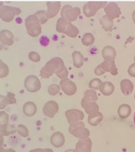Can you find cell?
<instances>
[{"label":"cell","mask_w":135,"mask_h":152,"mask_svg":"<svg viewBox=\"0 0 135 152\" xmlns=\"http://www.w3.org/2000/svg\"><path fill=\"white\" fill-rule=\"evenodd\" d=\"M131 113V108L128 104H122L118 108V115L123 119H126L130 116Z\"/></svg>","instance_id":"obj_26"},{"label":"cell","mask_w":135,"mask_h":152,"mask_svg":"<svg viewBox=\"0 0 135 152\" xmlns=\"http://www.w3.org/2000/svg\"><path fill=\"white\" fill-rule=\"evenodd\" d=\"M65 116L70 126L83 121L84 118L83 112L77 109H71L66 111L65 112Z\"/></svg>","instance_id":"obj_8"},{"label":"cell","mask_w":135,"mask_h":152,"mask_svg":"<svg viewBox=\"0 0 135 152\" xmlns=\"http://www.w3.org/2000/svg\"><path fill=\"white\" fill-rule=\"evenodd\" d=\"M17 131L16 129H12L10 128L9 124L4 125L0 126V134H1L3 136H8L12 134H15Z\"/></svg>","instance_id":"obj_30"},{"label":"cell","mask_w":135,"mask_h":152,"mask_svg":"<svg viewBox=\"0 0 135 152\" xmlns=\"http://www.w3.org/2000/svg\"><path fill=\"white\" fill-rule=\"evenodd\" d=\"M68 131L70 134L80 139H86L90 136V131L85 127L84 124L80 121L70 126Z\"/></svg>","instance_id":"obj_3"},{"label":"cell","mask_w":135,"mask_h":152,"mask_svg":"<svg viewBox=\"0 0 135 152\" xmlns=\"http://www.w3.org/2000/svg\"><path fill=\"white\" fill-rule=\"evenodd\" d=\"M68 22V21L66 20L65 19H63L62 18L58 19V20L57 21V23H56V31L58 32L63 33L66 28Z\"/></svg>","instance_id":"obj_32"},{"label":"cell","mask_w":135,"mask_h":152,"mask_svg":"<svg viewBox=\"0 0 135 152\" xmlns=\"http://www.w3.org/2000/svg\"><path fill=\"white\" fill-rule=\"evenodd\" d=\"M7 97L8 98L9 104H12L16 103V99L15 98V94H12V93H7Z\"/></svg>","instance_id":"obj_42"},{"label":"cell","mask_w":135,"mask_h":152,"mask_svg":"<svg viewBox=\"0 0 135 152\" xmlns=\"http://www.w3.org/2000/svg\"><path fill=\"white\" fill-rule=\"evenodd\" d=\"M102 55L104 60L115 59L116 57V51L113 47L107 46L104 47L102 49Z\"/></svg>","instance_id":"obj_23"},{"label":"cell","mask_w":135,"mask_h":152,"mask_svg":"<svg viewBox=\"0 0 135 152\" xmlns=\"http://www.w3.org/2000/svg\"><path fill=\"white\" fill-rule=\"evenodd\" d=\"M81 14V10L78 7L73 8L70 5H65L61 10L62 18L70 22L75 21Z\"/></svg>","instance_id":"obj_4"},{"label":"cell","mask_w":135,"mask_h":152,"mask_svg":"<svg viewBox=\"0 0 135 152\" xmlns=\"http://www.w3.org/2000/svg\"><path fill=\"white\" fill-rule=\"evenodd\" d=\"M63 33L71 38H75L79 34V30L71 22H68Z\"/></svg>","instance_id":"obj_25"},{"label":"cell","mask_w":135,"mask_h":152,"mask_svg":"<svg viewBox=\"0 0 135 152\" xmlns=\"http://www.w3.org/2000/svg\"><path fill=\"white\" fill-rule=\"evenodd\" d=\"M98 99L97 93L93 89L87 90L84 93V96L81 100V106L89 101L96 102Z\"/></svg>","instance_id":"obj_24"},{"label":"cell","mask_w":135,"mask_h":152,"mask_svg":"<svg viewBox=\"0 0 135 152\" xmlns=\"http://www.w3.org/2000/svg\"><path fill=\"white\" fill-rule=\"evenodd\" d=\"M107 4V1H89L83 6V13L87 18L94 16L97 10L104 8Z\"/></svg>","instance_id":"obj_5"},{"label":"cell","mask_w":135,"mask_h":152,"mask_svg":"<svg viewBox=\"0 0 135 152\" xmlns=\"http://www.w3.org/2000/svg\"><path fill=\"white\" fill-rule=\"evenodd\" d=\"M92 141L90 138L80 139L76 144L75 150L77 152H91Z\"/></svg>","instance_id":"obj_14"},{"label":"cell","mask_w":135,"mask_h":152,"mask_svg":"<svg viewBox=\"0 0 135 152\" xmlns=\"http://www.w3.org/2000/svg\"><path fill=\"white\" fill-rule=\"evenodd\" d=\"M29 58L30 61L34 62H38L41 59V57H40V55L36 52H30L29 53Z\"/></svg>","instance_id":"obj_39"},{"label":"cell","mask_w":135,"mask_h":152,"mask_svg":"<svg viewBox=\"0 0 135 152\" xmlns=\"http://www.w3.org/2000/svg\"><path fill=\"white\" fill-rule=\"evenodd\" d=\"M59 110L58 104L54 101H48L45 104L43 108V112L44 115L50 118H53Z\"/></svg>","instance_id":"obj_11"},{"label":"cell","mask_w":135,"mask_h":152,"mask_svg":"<svg viewBox=\"0 0 135 152\" xmlns=\"http://www.w3.org/2000/svg\"><path fill=\"white\" fill-rule=\"evenodd\" d=\"M102 81H101L99 79L97 78H95L92 79L89 85V86L90 89H95V90H97L99 89V88L100 86V85L102 84Z\"/></svg>","instance_id":"obj_37"},{"label":"cell","mask_w":135,"mask_h":152,"mask_svg":"<svg viewBox=\"0 0 135 152\" xmlns=\"http://www.w3.org/2000/svg\"><path fill=\"white\" fill-rule=\"evenodd\" d=\"M103 119L104 116L102 114L98 111L94 114H93V115H89L87 122L90 125L96 126L103 121Z\"/></svg>","instance_id":"obj_22"},{"label":"cell","mask_w":135,"mask_h":152,"mask_svg":"<svg viewBox=\"0 0 135 152\" xmlns=\"http://www.w3.org/2000/svg\"><path fill=\"white\" fill-rule=\"evenodd\" d=\"M132 18H133V20L134 23H135V10H134V12H133V14H132Z\"/></svg>","instance_id":"obj_48"},{"label":"cell","mask_w":135,"mask_h":152,"mask_svg":"<svg viewBox=\"0 0 135 152\" xmlns=\"http://www.w3.org/2000/svg\"><path fill=\"white\" fill-rule=\"evenodd\" d=\"M16 131L18 134L23 137H27L29 135V131L28 128L22 124H20L17 126Z\"/></svg>","instance_id":"obj_34"},{"label":"cell","mask_w":135,"mask_h":152,"mask_svg":"<svg viewBox=\"0 0 135 152\" xmlns=\"http://www.w3.org/2000/svg\"><path fill=\"white\" fill-rule=\"evenodd\" d=\"M2 152H16V151L13 148H7V149H4Z\"/></svg>","instance_id":"obj_46"},{"label":"cell","mask_w":135,"mask_h":152,"mask_svg":"<svg viewBox=\"0 0 135 152\" xmlns=\"http://www.w3.org/2000/svg\"><path fill=\"white\" fill-rule=\"evenodd\" d=\"M47 6L48 9L46 16L48 19L54 18L58 14L61 8V3L60 1H48Z\"/></svg>","instance_id":"obj_12"},{"label":"cell","mask_w":135,"mask_h":152,"mask_svg":"<svg viewBox=\"0 0 135 152\" xmlns=\"http://www.w3.org/2000/svg\"><path fill=\"white\" fill-rule=\"evenodd\" d=\"M65 139L63 134L60 132L53 133L50 138L51 144L56 148H59L65 144Z\"/></svg>","instance_id":"obj_16"},{"label":"cell","mask_w":135,"mask_h":152,"mask_svg":"<svg viewBox=\"0 0 135 152\" xmlns=\"http://www.w3.org/2000/svg\"><path fill=\"white\" fill-rule=\"evenodd\" d=\"M3 6V2H0V6Z\"/></svg>","instance_id":"obj_50"},{"label":"cell","mask_w":135,"mask_h":152,"mask_svg":"<svg viewBox=\"0 0 135 152\" xmlns=\"http://www.w3.org/2000/svg\"><path fill=\"white\" fill-rule=\"evenodd\" d=\"M94 72V74L97 75H103L105 73V72L104 71L103 69H102V67H101L100 64L96 67Z\"/></svg>","instance_id":"obj_43"},{"label":"cell","mask_w":135,"mask_h":152,"mask_svg":"<svg viewBox=\"0 0 135 152\" xmlns=\"http://www.w3.org/2000/svg\"><path fill=\"white\" fill-rule=\"evenodd\" d=\"M50 40L49 38L46 36H42L40 39V43L43 46H47L49 44Z\"/></svg>","instance_id":"obj_40"},{"label":"cell","mask_w":135,"mask_h":152,"mask_svg":"<svg viewBox=\"0 0 135 152\" xmlns=\"http://www.w3.org/2000/svg\"><path fill=\"white\" fill-rule=\"evenodd\" d=\"M133 119H134V125H135V113H134V115Z\"/></svg>","instance_id":"obj_51"},{"label":"cell","mask_w":135,"mask_h":152,"mask_svg":"<svg viewBox=\"0 0 135 152\" xmlns=\"http://www.w3.org/2000/svg\"><path fill=\"white\" fill-rule=\"evenodd\" d=\"M99 89L104 96H110L114 91L115 88L114 85L110 82H105L102 83L99 88Z\"/></svg>","instance_id":"obj_18"},{"label":"cell","mask_w":135,"mask_h":152,"mask_svg":"<svg viewBox=\"0 0 135 152\" xmlns=\"http://www.w3.org/2000/svg\"><path fill=\"white\" fill-rule=\"evenodd\" d=\"M104 10L106 15L112 19L119 18L121 14L120 8L114 2H111L107 4L104 7Z\"/></svg>","instance_id":"obj_10"},{"label":"cell","mask_w":135,"mask_h":152,"mask_svg":"<svg viewBox=\"0 0 135 152\" xmlns=\"http://www.w3.org/2000/svg\"><path fill=\"white\" fill-rule=\"evenodd\" d=\"M128 73L132 77H135V62L132 64L128 69Z\"/></svg>","instance_id":"obj_41"},{"label":"cell","mask_w":135,"mask_h":152,"mask_svg":"<svg viewBox=\"0 0 135 152\" xmlns=\"http://www.w3.org/2000/svg\"><path fill=\"white\" fill-rule=\"evenodd\" d=\"M60 86L63 92L68 96H72L77 92L75 83L68 78L62 79L60 82Z\"/></svg>","instance_id":"obj_9"},{"label":"cell","mask_w":135,"mask_h":152,"mask_svg":"<svg viewBox=\"0 0 135 152\" xmlns=\"http://www.w3.org/2000/svg\"><path fill=\"white\" fill-rule=\"evenodd\" d=\"M55 72V68L54 66L48 61L45 66L40 71V76L43 78H49Z\"/></svg>","instance_id":"obj_19"},{"label":"cell","mask_w":135,"mask_h":152,"mask_svg":"<svg viewBox=\"0 0 135 152\" xmlns=\"http://www.w3.org/2000/svg\"><path fill=\"white\" fill-rule=\"evenodd\" d=\"M95 39L94 35L91 33H86L81 39L82 43L86 46L93 45Z\"/></svg>","instance_id":"obj_29"},{"label":"cell","mask_w":135,"mask_h":152,"mask_svg":"<svg viewBox=\"0 0 135 152\" xmlns=\"http://www.w3.org/2000/svg\"><path fill=\"white\" fill-rule=\"evenodd\" d=\"M9 124V116L4 111H0V126Z\"/></svg>","instance_id":"obj_33"},{"label":"cell","mask_w":135,"mask_h":152,"mask_svg":"<svg viewBox=\"0 0 135 152\" xmlns=\"http://www.w3.org/2000/svg\"><path fill=\"white\" fill-rule=\"evenodd\" d=\"M55 68V74L60 79L67 78L68 75V71L65 66L63 60L59 58L55 57L49 61Z\"/></svg>","instance_id":"obj_6"},{"label":"cell","mask_w":135,"mask_h":152,"mask_svg":"<svg viewBox=\"0 0 135 152\" xmlns=\"http://www.w3.org/2000/svg\"><path fill=\"white\" fill-rule=\"evenodd\" d=\"M100 23L102 25V28L107 32H111L114 27V21L113 19L108 18L107 15L104 16L102 18H100Z\"/></svg>","instance_id":"obj_21"},{"label":"cell","mask_w":135,"mask_h":152,"mask_svg":"<svg viewBox=\"0 0 135 152\" xmlns=\"http://www.w3.org/2000/svg\"><path fill=\"white\" fill-rule=\"evenodd\" d=\"M4 45L1 43V42H0V50H3V49H4Z\"/></svg>","instance_id":"obj_49"},{"label":"cell","mask_w":135,"mask_h":152,"mask_svg":"<svg viewBox=\"0 0 135 152\" xmlns=\"http://www.w3.org/2000/svg\"><path fill=\"white\" fill-rule=\"evenodd\" d=\"M22 11L19 8L9 6H0V19L6 22H10L13 20L16 15H19Z\"/></svg>","instance_id":"obj_2"},{"label":"cell","mask_w":135,"mask_h":152,"mask_svg":"<svg viewBox=\"0 0 135 152\" xmlns=\"http://www.w3.org/2000/svg\"><path fill=\"white\" fill-rule=\"evenodd\" d=\"M134 99H135V95H134Z\"/></svg>","instance_id":"obj_53"},{"label":"cell","mask_w":135,"mask_h":152,"mask_svg":"<svg viewBox=\"0 0 135 152\" xmlns=\"http://www.w3.org/2000/svg\"><path fill=\"white\" fill-rule=\"evenodd\" d=\"M9 74V66L0 59V78H4Z\"/></svg>","instance_id":"obj_31"},{"label":"cell","mask_w":135,"mask_h":152,"mask_svg":"<svg viewBox=\"0 0 135 152\" xmlns=\"http://www.w3.org/2000/svg\"><path fill=\"white\" fill-rule=\"evenodd\" d=\"M81 107L84 108L86 113L89 115H93V114L98 112L99 110V107L97 104L94 101L87 102Z\"/></svg>","instance_id":"obj_27"},{"label":"cell","mask_w":135,"mask_h":152,"mask_svg":"<svg viewBox=\"0 0 135 152\" xmlns=\"http://www.w3.org/2000/svg\"><path fill=\"white\" fill-rule=\"evenodd\" d=\"M25 87L30 92H36L41 87V84L39 79L34 75L28 76L25 80Z\"/></svg>","instance_id":"obj_7"},{"label":"cell","mask_w":135,"mask_h":152,"mask_svg":"<svg viewBox=\"0 0 135 152\" xmlns=\"http://www.w3.org/2000/svg\"><path fill=\"white\" fill-rule=\"evenodd\" d=\"M9 104V102L7 96L0 95V110L4 109Z\"/></svg>","instance_id":"obj_38"},{"label":"cell","mask_w":135,"mask_h":152,"mask_svg":"<svg viewBox=\"0 0 135 152\" xmlns=\"http://www.w3.org/2000/svg\"><path fill=\"white\" fill-rule=\"evenodd\" d=\"M120 87L122 93L126 95H130L133 91V83L128 79H124L121 81Z\"/></svg>","instance_id":"obj_20"},{"label":"cell","mask_w":135,"mask_h":152,"mask_svg":"<svg viewBox=\"0 0 135 152\" xmlns=\"http://www.w3.org/2000/svg\"><path fill=\"white\" fill-rule=\"evenodd\" d=\"M37 111V107L35 103L33 102H26L23 107V113L26 116L31 117L35 115Z\"/></svg>","instance_id":"obj_17"},{"label":"cell","mask_w":135,"mask_h":152,"mask_svg":"<svg viewBox=\"0 0 135 152\" xmlns=\"http://www.w3.org/2000/svg\"><path fill=\"white\" fill-rule=\"evenodd\" d=\"M60 86L56 84H52L49 86L48 88V92L52 96L56 95L60 91Z\"/></svg>","instance_id":"obj_35"},{"label":"cell","mask_w":135,"mask_h":152,"mask_svg":"<svg viewBox=\"0 0 135 152\" xmlns=\"http://www.w3.org/2000/svg\"><path fill=\"white\" fill-rule=\"evenodd\" d=\"M46 12L44 11V10H40V11H38L37 12L35 15L38 17V18L39 19V20H40V24H44L46 23L48 19L46 18Z\"/></svg>","instance_id":"obj_36"},{"label":"cell","mask_w":135,"mask_h":152,"mask_svg":"<svg viewBox=\"0 0 135 152\" xmlns=\"http://www.w3.org/2000/svg\"><path fill=\"white\" fill-rule=\"evenodd\" d=\"M101 67L104 71L110 72L113 75H116L118 74V69L116 67L114 59L105 60L102 64H100Z\"/></svg>","instance_id":"obj_15"},{"label":"cell","mask_w":135,"mask_h":152,"mask_svg":"<svg viewBox=\"0 0 135 152\" xmlns=\"http://www.w3.org/2000/svg\"><path fill=\"white\" fill-rule=\"evenodd\" d=\"M25 26L28 34L32 37H38L41 33V26L36 15H30L25 19Z\"/></svg>","instance_id":"obj_1"},{"label":"cell","mask_w":135,"mask_h":152,"mask_svg":"<svg viewBox=\"0 0 135 152\" xmlns=\"http://www.w3.org/2000/svg\"><path fill=\"white\" fill-rule=\"evenodd\" d=\"M0 42L4 45L12 46L14 43V35L13 33L7 29L0 31Z\"/></svg>","instance_id":"obj_13"},{"label":"cell","mask_w":135,"mask_h":152,"mask_svg":"<svg viewBox=\"0 0 135 152\" xmlns=\"http://www.w3.org/2000/svg\"><path fill=\"white\" fill-rule=\"evenodd\" d=\"M29 152H53V150L51 148H36L30 150Z\"/></svg>","instance_id":"obj_44"},{"label":"cell","mask_w":135,"mask_h":152,"mask_svg":"<svg viewBox=\"0 0 135 152\" xmlns=\"http://www.w3.org/2000/svg\"><path fill=\"white\" fill-rule=\"evenodd\" d=\"M134 62H135V56H134Z\"/></svg>","instance_id":"obj_52"},{"label":"cell","mask_w":135,"mask_h":152,"mask_svg":"<svg viewBox=\"0 0 135 152\" xmlns=\"http://www.w3.org/2000/svg\"><path fill=\"white\" fill-rule=\"evenodd\" d=\"M74 66L77 68H81L84 64V57L81 52L75 51L72 55Z\"/></svg>","instance_id":"obj_28"},{"label":"cell","mask_w":135,"mask_h":152,"mask_svg":"<svg viewBox=\"0 0 135 152\" xmlns=\"http://www.w3.org/2000/svg\"><path fill=\"white\" fill-rule=\"evenodd\" d=\"M3 144H4V137L1 134H0V152H2L4 150L3 147Z\"/></svg>","instance_id":"obj_45"},{"label":"cell","mask_w":135,"mask_h":152,"mask_svg":"<svg viewBox=\"0 0 135 152\" xmlns=\"http://www.w3.org/2000/svg\"><path fill=\"white\" fill-rule=\"evenodd\" d=\"M65 152H77L76 151V150H74V149H69L66 150Z\"/></svg>","instance_id":"obj_47"}]
</instances>
